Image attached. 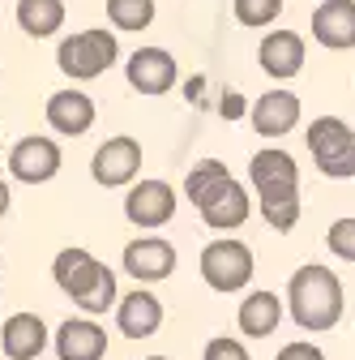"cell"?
I'll list each match as a JSON object with an SVG mask.
<instances>
[{"label":"cell","instance_id":"9","mask_svg":"<svg viewBox=\"0 0 355 360\" xmlns=\"http://www.w3.org/2000/svg\"><path fill=\"white\" fill-rule=\"evenodd\" d=\"M124 219L142 232L163 228V223L175 219V189L167 180H142V185H133L124 198Z\"/></svg>","mask_w":355,"mask_h":360},{"label":"cell","instance_id":"10","mask_svg":"<svg viewBox=\"0 0 355 360\" xmlns=\"http://www.w3.org/2000/svg\"><path fill=\"white\" fill-rule=\"evenodd\" d=\"M124 77H128V86L138 90V95L159 99V95H167V90H175L180 69H175V56L163 52V48H138L128 56V65H124Z\"/></svg>","mask_w":355,"mask_h":360},{"label":"cell","instance_id":"19","mask_svg":"<svg viewBox=\"0 0 355 360\" xmlns=\"http://www.w3.org/2000/svg\"><path fill=\"white\" fill-rule=\"evenodd\" d=\"M0 347L9 360H39L48 347V326L34 313H13V318L0 326Z\"/></svg>","mask_w":355,"mask_h":360},{"label":"cell","instance_id":"5","mask_svg":"<svg viewBox=\"0 0 355 360\" xmlns=\"http://www.w3.org/2000/svg\"><path fill=\"white\" fill-rule=\"evenodd\" d=\"M308 150L321 176L351 180L355 176V129L338 116H317L308 124Z\"/></svg>","mask_w":355,"mask_h":360},{"label":"cell","instance_id":"1","mask_svg":"<svg viewBox=\"0 0 355 360\" xmlns=\"http://www.w3.org/2000/svg\"><path fill=\"white\" fill-rule=\"evenodd\" d=\"M248 185L257 189L261 219L274 232H291L300 223V167L287 150H257L248 159Z\"/></svg>","mask_w":355,"mask_h":360},{"label":"cell","instance_id":"23","mask_svg":"<svg viewBox=\"0 0 355 360\" xmlns=\"http://www.w3.org/2000/svg\"><path fill=\"white\" fill-rule=\"evenodd\" d=\"M107 22L116 30H146L154 22V0H107Z\"/></svg>","mask_w":355,"mask_h":360},{"label":"cell","instance_id":"15","mask_svg":"<svg viewBox=\"0 0 355 360\" xmlns=\"http://www.w3.org/2000/svg\"><path fill=\"white\" fill-rule=\"evenodd\" d=\"M116 326L124 339H150L163 326V300L150 288H133L128 296H116Z\"/></svg>","mask_w":355,"mask_h":360},{"label":"cell","instance_id":"28","mask_svg":"<svg viewBox=\"0 0 355 360\" xmlns=\"http://www.w3.org/2000/svg\"><path fill=\"white\" fill-rule=\"evenodd\" d=\"M218 112H223L227 120H240V116H244V99L236 95V90H227V95H223V103H218Z\"/></svg>","mask_w":355,"mask_h":360},{"label":"cell","instance_id":"25","mask_svg":"<svg viewBox=\"0 0 355 360\" xmlns=\"http://www.w3.org/2000/svg\"><path fill=\"white\" fill-rule=\"evenodd\" d=\"M326 245L338 262H355V219H338L326 232Z\"/></svg>","mask_w":355,"mask_h":360},{"label":"cell","instance_id":"30","mask_svg":"<svg viewBox=\"0 0 355 360\" xmlns=\"http://www.w3.org/2000/svg\"><path fill=\"white\" fill-rule=\"evenodd\" d=\"M146 360H167V356H146Z\"/></svg>","mask_w":355,"mask_h":360},{"label":"cell","instance_id":"27","mask_svg":"<svg viewBox=\"0 0 355 360\" xmlns=\"http://www.w3.org/2000/svg\"><path fill=\"white\" fill-rule=\"evenodd\" d=\"M274 360H326V352L317 347V343H304V339H295V343H287Z\"/></svg>","mask_w":355,"mask_h":360},{"label":"cell","instance_id":"17","mask_svg":"<svg viewBox=\"0 0 355 360\" xmlns=\"http://www.w3.org/2000/svg\"><path fill=\"white\" fill-rule=\"evenodd\" d=\"M56 356L60 360H103L107 356V330L99 322L86 318H69L56 330Z\"/></svg>","mask_w":355,"mask_h":360},{"label":"cell","instance_id":"12","mask_svg":"<svg viewBox=\"0 0 355 360\" xmlns=\"http://www.w3.org/2000/svg\"><path fill=\"white\" fill-rule=\"evenodd\" d=\"M308 60V48H304V34L300 30H270L261 39V48H257V65L265 77H274V82H291Z\"/></svg>","mask_w":355,"mask_h":360},{"label":"cell","instance_id":"21","mask_svg":"<svg viewBox=\"0 0 355 360\" xmlns=\"http://www.w3.org/2000/svg\"><path fill=\"white\" fill-rule=\"evenodd\" d=\"M65 0H18V26L30 39H52L65 26Z\"/></svg>","mask_w":355,"mask_h":360},{"label":"cell","instance_id":"14","mask_svg":"<svg viewBox=\"0 0 355 360\" xmlns=\"http://www.w3.org/2000/svg\"><path fill=\"white\" fill-rule=\"evenodd\" d=\"M43 116H48V124L60 133V138H86V133L95 129V99L86 95V90H77V86H65L48 99Z\"/></svg>","mask_w":355,"mask_h":360},{"label":"cell","instance_id":"2","mask_svg":"<svg viewBox=\"0 0 355 360\" xmlns=\"http://www.w3.org/2000/svg\"><path fill=\"white\" fill-rule=\"evenodd\" d=\"M287 313L295 326L313 330V335L334 330L342 322V279L321 262L300 266L287 279Z\"/></svg>","mask_w":355,"mask_h":360},{"label":"cell","instance_id":"11","mask_svg":"<svg viewBox=\"0 0 355 360\" xmlns=\"http://www.w3.org/2000/svg\"><path fill=\"white\" fill-rule=\"evenodd\" d=\"M304 108H300V95L287 86L279 90H265V95L248 108V120H253V133H261V138H287V133L300 124Z\"/></svg>","mask_w":355,"mask_h":360},{"label":"cell","instance_id":"24","mask_svg":"<svg viewBox=\"0 0 355 360\" xmlns=\"http://www.w3.org/2000/svg\"><path fill=\"white\" fill-rule=\"evenodd\" d=\"M232 13H236L240 26L261 30V26H270L283 13V0H232Z\"/></svg>","mask_w":355,"mask_h":360},{"label":"cell","instance_id":"29","mask_svg":"<svg viewBox=\"0 0 355 360\" xmlns=\"http://www.w3.org/2000/svg\"><path fill=\"white\" fill-rule=\"evenodd\" d=\"M13 206V189L5 185V180H0V219H5V210Z\"/></svg>","mask_w":355,"mask_h":360},{"label":"cell","instance_id":"7","mask_svg":"<svg viewBox=\"0 0 355 360\" xmlns=\"http://www.w3.org/2000/svg\"><path fill=\"white\" fill-rule=\"evenodd\" d=\"M142 172V142L128 138V133H120V138H107L95 159H91V176L95 185L103 189H120V185H133V176Z\"/></svg>","mask_w":355,"mask_h":360},{"label":"cell","instance_id":"6","mask_svg":"<svg viewBox=\"0 0 355 360\" xmlns=\"http://www.w3.org/2000/svg\"><path fill=\"white\" fill-rule=\"evenodd\" d=\"M253 270H257V262H253V249L244 240L227 236V240H214V245L201 249V279L214 292H240V288H248L253 283Z\"/></svg>","mask_w":355,"mask_h":360},{"label":"cell","instance_id":"4","mask_svg":"<svg viewBox=\"0 0 355 360\" xmlns=\"http://www.w3.org/2000/svg\"><path fill=\"white\" fill-rule=\"evenodd\" d=\"M120 56V43L107 26H91V30H77L69 39H60L56 48V69L69 77V82H91V77H103Z\"/></svg>","mask_w":355,"mask_h":360},{"label":"cell","instance_id":"20","mask_svg":"<svg viewBox=\"0 0 355 360\" xmlns=\"http://www.w3.org/2000/svg\"><path fill=\"white\" fill-rule=\"evenodd\" d=\"M283 313H287V304H283L274 292L261 288V292H248V296H244L236 322H240L244 339H270V335L279 330V322H283Z\"/></svg>","mask_w":355,"mask_h":360},{"label":"cell","instance_id":"16","mask_svg":"<svg viewBox=\"0 0 355 360\" xmlns=\"http://www.w3.org/2000/svg\"><path fill=\"white\" fill-rule=\"evenodd\" d=\"M313 39L330 52L355 48V0H321L313 9Z\"/></svg>","mask_w":355,"mask_h":360},{"label":"cell","instance_id":"26","mask_svg":"<svg viewBox=\"0 0 355 360\" xmlns=\"http://www.w3.org/2000/svg\"><path fill=\"white\" fill-rule=\"evenodd\" d=\"M201 360H253V356H248V347H244L240 339H232V335H218V339H210V343H206Z\"/></svg>","mask_w":355,"mask_h":360},{"label":"cell","instance_id":"13","mask_svg":"<svg viewBox=\"0 0 355 360\" xmlns=\"http://www.w3.org/2000/svg\"><path fill=\"white\" fill-rule=\"evenodd\" d=\"M175 270V245L163 236H138L124 245V275L138 283H163Z\"/></svg>","mask_w":355,"mask_h":360},{"label":"cell","instance_id":"8","mask_svg":"<svg viewBox=\"0 0 355 360\" xmlns=\"http://www.w3.org/2000/svg\"><path fill=\"white\" fill-rule=\"evenodd\" d=\"M60 146L52 138H39V133H30V138H22L13 150H9V176L22 180V185H48V180L60 176Z\"/></svg>","mask_w":355,"mask_h":360},{"label":"cell","instance_id":"31","mask_svg":"<svg viewBox=\"0 0 355 360\" xmlns=\"http://www.w3.org/2000/svg\"><path fill=\"white\" fill-rule=\"evenodd\" d=\"M0 266H5V257H0Z\"/></svg>","mask_w":355,"mask_h":360},{"label":"cell","instance_id":"3","mask_svg":"<svg viewBox=\"0 0 355 360\" xmlns=\"http://www.w3.org/2000/svg\"><path fill=\"white\" fill-rule=\"evenodd\" d=\"M52 279L56 288L81 309V313H91V318H103L107 309H116V270L103 266L95 253H86V249H60L56 262H52Z\"/></svg>","mask_w":355,"mask_h":360},{"label":"cell","instance_id":"18","mask_svg":"<svg viewBox=\"0 0 355 360\" xmlns=\"http://www.w3.org/2000/svg\"><path fill=\"white\" fill-rule=\"evenodd\" d=\"M197 210H201V223H206V228H214V232H236L240 223L248 219L253 202H248V189H244L240 180L232 176L227 185L218 189V193H210Z\"/></svg>","mask_w":355,"mask_h":360},{"label":"cell","instance_id":"22","mask_svg":"<svg viewBox=\"0 0 355 360\" xmlns=\"http://www.w3.org/2000/svg\"><path fill=\"white\" fill-rule=\"evenodd\" d=\"M232 180V172H227V163L223 159H201L189 176H185V198L193 202V206H201L210 193H218Z\"/></svg>","mask_w":355,"mask_h":360}]
</instances>
